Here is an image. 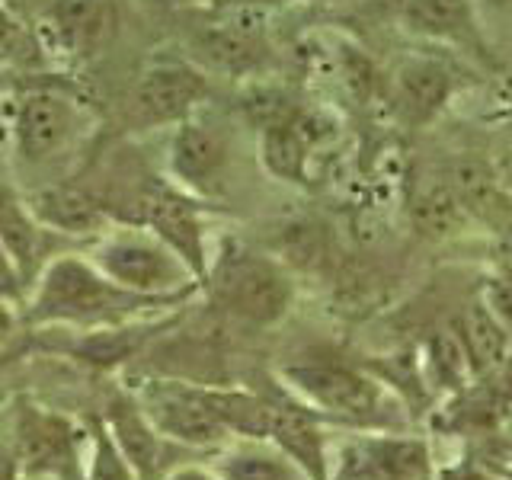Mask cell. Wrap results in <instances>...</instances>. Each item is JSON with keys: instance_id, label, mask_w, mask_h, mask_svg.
Masks as SVG:
<instances>
[{"instance_id": "obj_30", "label": "cell", "mask_w": 512, "mask_h": 480, "mask_svg": "<svg viewBox=\"0 0 512 480\" xmlns=\"http://www.w3.org/2000/svg\"><path fill=\"white\" fill-rule=\"evenodd\" d=\"M13 327H16V317L10 311V304L0 298V343H7L13 336Z\"/></svg>"}, {"instance_id": "obj_26", "label": "cell", "mask_w": 512, "mask_h": 480, "mask_svg": "<svg viewBox=\"0 0 512 480\" xmlns=\"http://www.w3.org/2000/svg\"><path fill=\"white\" fill-rule=\"evenodd\" d=\"M484 304L503 327H512V269H500L484 285Z\"/></svg>"}, {"instance_id": "obj_24", "label": "cell", "mask_w": 512, "mask_h": 480, "mask_svg": "<svg viewBox=\"0 0 512 480\" xmlns=\"http://www.w3.org/2000/svg\"><path fill=\"white\" fill-rule=\"evenodd\" d=\"M480 388L468 391L461 397V410H458V426H477L487 429L503 416L509 404V375H500V368L487 375Z\"/></svg>"}, {"instance_id": "obj_9", "label": "cell", "mask_w": 512, "mask_h": 480, "mask_svg": "<svg viewBox=\"0 0 512 480\" xmlns=\"http://www.w3.org/2000/svg\"><path fill=\"white\" fill-rule=\"evenodd\" d=\"M132 224L157 234L189 266L199 285L208 282V253L199 205L167 189H144L132 199Z\"/></svg>"}, {"instance_id": "obj_18", "label": "cell", "mask_w": 512, "mask_h": 480, "mask_svg": "<svg viewBox=\"0 0 512 480\" xmlns=\"http://www.w3.org/2000/svg\"><path fill=\"white\" fill-rule=\"evenodd\" d=\"M266 439H247L244 445H221L212 471L218 480H311L282 448H266Z\"/></svg>"}, {"instance_id": "obj_27", "label": "cell", "mask_w": 512, "mask_h": 480, "mask_svg": "<svg viewBox=\"0 0 512 480\" xmlns=\"http://www.w3.org/2000/svg\"><path fill=\"white\" fill-rule=\"evenodd\" d=\"M20 295H23V279H20V272H16L13 260L7 256V250L0 247V298L10 301Z\"/></svg>"}, {"instance_id": "obj_4", "label": "cell", "mask_w": 512, "mask_h": 480, "mask_svg": "<svg viewBox=\"0 0 512 480\" xmlns=\"http://www.w3.org/2000/svg\"><path fill=\"white\" fill-rule=\"evenodd\" d=\"M135 400L167 442L189 448H221L231 436L208 404L205 388H196V384L148 381Z\"/></svg>"}, {"instance_id": "obj_19", "label": "cell", "mask_w": 512, "mask_h": 480, "mask_svg": "<svg viewBox=\"0 0 512 480\" xmlns=\"http://www.w3.org/2000/svg\"><path fill=\"white\" fill-rule=\"evenodd\" d=\"M455 336L461 343L464 362L474 375H490L503 365L506 359V327L493 317V311L484 301H471L468 308L461 311Z\"/></svg>"}, {"instance_id": "obj_12", "label": "cell", "mask_w": 512, "mask_h": 480, "mask_svg": "<svg viewBox=\"0 0 512 480\" xmlns=\"http://www.w3.org/2000/svg\"><path fill=\"white\" fill-rule=\"evenodd\" d=\"M16 148L29 164L55 157L77 132V106L55 90H36L16 106Z\"/></svg>"}, {"instance_id": "obj_16", "label": "cell", "mask_w": 512, "mask_h": 480, "mask_svg": "<svg viewBox=\"0 0 512 480\" xmlns=\"http://www.w3.org/2000/svg\"><path fill=\"white\" fill-rule=\"evenodd\" d=\"M269 407H272V413H269L272 445H279L311 480H330L324 436H320L314 416L308 410L288 404V400H269Z\"/></svg>"}, {"instance_id": "obj_28", "label": "cell", "mask_w": 512, "mask_h": 480, "mask_svg": "<svg viewBox=\"0 0 512 480\" xmlns=\"http://www.w3.org/2000/svg\"><path fill=\"white\" fill-rule=\"evenodd\" d=\"M20 461H16L13 445L0 442V480H20Z\"/></svg>"}, {"instance_id": "obj_33", "label": "cell", "mask_w": 512, "mask_h": 480, "mask_svg": "<svg viewBox=\"0 0 512 480\" xmlns=\"http://www.w3.org/2000/svg\"><path fill=\"white\" fill-rule=\"evenodd\" d=\"M477 4L487 10H506V7H512V0H477Z\"/></svg>"}, {"instance_id": "obj_14", "label": "cell", "mask_w": 512, "mask_h": 480, "mask_svg": "<svg viewBox=\"0 0 512 480\" xmlns=\"http://www.w3.org/2000/svg\"><path fill=\"white\" fill-rule=\"evenodd\" d=\"M29 205V212L39 218V224H45L52 234H68V237H96L106 231L109 224V208L93 199L90 192H84L80 186H45L29 192L23 199Z\"/></svg>"}, {"instance_id": "obj_6", "label": "cell", "mask_w": 512, "mask_h": 480, "mask_svg": "<svg viewBox=\"0 0 512 480\" xmlns=\"http://www.w3.org/2000/svg\"><path fill=\"white\" fill-rule=\"evenodd\" d=\"M231 164L228 132L192 112L189 119L173 125L167 144V170L192 196H215Z\"/></svg>"}, {"instance_id": "obj_17", "label": "cell", "mask_w": 512, "mask_h": 480, "mask_svg": "<svg viewBox=\"0 0 512 480\" xmlns=\"http://www.w3.org/2000/svg\"><path fill=\"white\" fill-rule=\"evenodd\" d=\"M314 132L298 112L269 122L260 128V160L266 173L285 183H308V164H311Z\"/></svg>"}, {"instance_id": "obj_5", "label": "cell", "mask_w": 512, "mask_h": 480, "mask_svg": "<svg viewBox=\"0 0 512 480\" xmlns=\"http://www.w3.org/2000/svg\"><path fill=\"white\" fill-rule=\"evenodd\" d=\"M397 20L416 39L452 48L484 68H496V55L480 26L477 0H397Z\"/></svg>"}, {"instance_id": "obj_31", "label": "cell", "mask_w": 512, "mask_h": 480, "mask_svg": "<svg viewBox=\"0 0 512 480\" xmlns=\"http://www.w3.org/2000/svg\"><path fill=\"white\" fill-rule=\"evenodd\" d=\"M167 480H218V477L205 468H180V471H173Z\"/></svg>"}, {"instance_id": "obj_13", "label": "cell", "mask_w": 512, "mask_h": 480, "mask_svg": "<svg viewBox=\"0 0 512 480\" xmlns=\"http://www.w3.org/2000/svg\"><path fill=\"white\" fill-rule=\"evenodd\" d=\"M55 237L39 224V218L29 212V205L13 196L10 189H0V247L7 250L16 272H20L23 285H32L36 276L52 260Z\"/></svg>"}, {"instance_id": "obj_15", "label": "cell", "mask_w": 512, "mask_h": 480, "mask_svg": "<svg viewBox=\"0 0 512 480\" xmlns=\"http://www.w3.org/2000/svg\"><path fill=\"white\" fill-rule=\"evenodd\" d=\"M103 423L109 429V436L116 439L119 452L125 461L132 464V471L138 480H160L164 471V436L151 426L148 416L141 413L138 400L119 394L109 400V410L103 416Z\"/></svg>"}, {"instance_id": "obj_11", "label": "cell", "mask_w": 512, "mask_h": 480, "mask_svg": "<svg viewBox=\"0 0 512 480\" xmlns=\"http://www.w3.org/2000/svg\"><path fill=\"white\" fill-rule=\"evenodd\" d=\"M458 90V77L445 58L413 55L397 64L391 77V103L410 128L429 125Z\"/></svg>"}, {"instance_id": "obj_23", "label": "cell", "mask_w": 512, "mask_h": 480, "mask_svg": "<svg viewBox=\"0 0 512 480\" xmlns=\"http://www.w3.org/2000/svg\"><path fill=\"white\" fill-rule=\"evenodd\" d=\"M52 23L64 45L77 52H90L103 36V4L100 0H58Z\"/></svg>"}, {"instance_id": "obj_1", "label": "cell", "mask_w": 512, "mask_h": 480, "mask_svg": "<svg viewBox=\"0 0 512 480\" xmlns=\"http://www.w3.org/2000/svg\"><path fill=\"white\" fill-rule=\"evenodd\" d=\"M32 298L26 308L29 324H80L106 327L132 317L138 311L173 304L164 298L135 295L128 288L109 282L87 256H52L32 282Z\"/></svg>"}, {"instance_id": "obj_21", "label": "cell", "mask_w": 512, "mask_h": 480, "mask_svg": "<svg viewBox=\"0 0 512 480\" xmlns=\"http://www.w3.org/2000/svg\"><path fill=\"white\" fill-rule=\"evenodd\" d=\"M208 404L228 432L244 439H269V397H256L247 391H215L205 388Z\"/></svg>"}, {"instance_id": "obj_32", "label": "cell", "mask_w": 512, "mask_h": 480, "mask_svg": "<svg viewBox=\"0 0 512 480\" xmlns=\"http://www.w3.org/2000/svg\"><path fill=\"white\" fill-rule=\"evenodd\" d=\"M224 4H234V7H263V4H276V0H224Z\"/></svg>"}, {"instance_id": "obj_25", "label": "cell", "mask_w": 512, "mask_h": 480, "mask_svg": "<svg viewBox=\"0 0 512 480\" xmlns=\"http://www.w3.org/2000/svg\"><path fill=\"white\" fill-rule=\"evenodd\" d=\"M90 442H93V452H90V461L84 464V480H138L132 464L119 452V445L109 436L103 420H93Z\"/></svg>"}, {"instance_id": "obj_7", "label": "cell", "mask_w": 512, "mask_h": 480, "mask_svg": "<svg viewBox=\"0 0 512 480\" xmlns=\"http://www.w3.org/2000/svg\"><path fill=\"white\" fill-rule=\"evenodd\" d=\"M13 452L20 471L55 480H84V461L77 455V432L58 413L23 407L13 426Z\"/></svg>"}, {"instance_id": "obj_10", "label": "cell", "mask_w": 512, "mask_h": 480, "mask_svg": "<svg viewBox=\"0 0 512 480\" xmlns=\"http://www.w3.org/2000/svg\"><path fill=\"white\" fill-rule=\"evenodd\" d=\"M288 384L314 407L346 416V420H375L381 413V391L375 381L340 362H298L285 368Z\"/></svg>"}, {"instance_id": "obj_29", "label": "cell", "mask_w": 512, "mask_h": 480, "mask_svg": "<svg viewBox=\"0 0 512 480\" xmlns=\"http://www.w3.org/2000/svg\"><path fill=\"white\" fill-rule=\"evenodd\" d=\"M336 480H381L372 468H368V464L356 455V461H349L346 468H343V474L336 477Z\"/></svg>"}, {"instance_id": "obj_2", "label": "cell", "mask_w": 512, "mask_h": 480, "mask_svg": "<svg viewBox=\"0 0 512 480\" xmlns=\"http://www.w3.org/2000/svg\"><path fill=\"white\" fill-rule=\"evenodd\" d=\"M87 260L109 282L148 298L180 301L199 285L180 256L141 224H122V228L96 234Z\"/></svg>"}, {"instance_id": "obj_20", "label": "cell", "mask_w": 512, "mask_h": 480, "mask_svg": "<svg viewBox=\"0 0 512 480\" xmlns=\"http://www.w3.org/2000/svg\"><path fill=\"white\" fill-rule=\"evenodd\" d=\"M359 458L381 480H429V452L410 439H375L359 448Z\"/></svg>"}, {"instance_id": "obj_8", "label": "cell", "mask_w": 512, "mask_h": 480, "mask_svg": "<svg viewBox=\"0 0 512 480\" xmlns=\"http://www.w3.org/2000/svg\"><path fill=\"white\" fill-rule=\"evenodd\" d=\"M208 77L180 61H164L148 68L128 96V116L138 128L176 125L189 119L205 103Z\"/></svg>"}, {"instance_id": "obj_3", "label": "cell", "mask_w": 512, "mask_h": 480, "mask_svg": "<svg viewBox=\"0 0 512 480\" xmlns=\"http://www.w3.org/2000/svg\"><path fill=\"white\" fill-rule=\"evenodd\" d=\"M215 285L221 308L253 327L279 324L295 298L285 269L269 256L250 250H231L224 256Z\"/></svg>"}, {"instance_id": "obj_34", "label": "cell", "mask_w": 512, "mask_h": 480, "mask_svg": "<svg viewBox=\"0 0 512 480\" xmlns=\"http://www.w3.org/2000/svg\"><path fill=\"white\" fill-rule=\"evenodd\" d=\"M445 480H484V477H477V474H471V471H452Z\"/></svg>"}, {"instance_id": "obj_22", "label": "cell", "mask_w": 512, "mask_h": 480, "mask_svg": "<svg viewBox=\"0 0 512 480\" xmlns=\"http://www.w3.org/2000/svg\"><path fill=\"white\" fill-rule=\"evenodd\" d=\"M410 212H413L416 231H423L429 237L452 234L458 224L464 221V208H461V202L455 196L452 183H448V176H445V180L426 183L423 189H416Z\"/></svg>"}]
</instances>
